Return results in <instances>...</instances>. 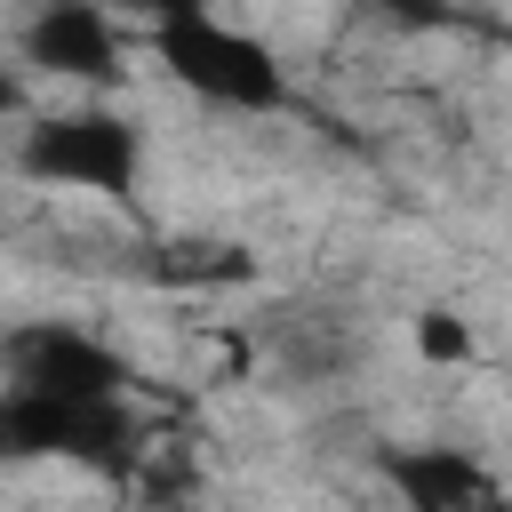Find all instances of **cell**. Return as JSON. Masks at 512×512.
<instances>
[{"label":"cell","instance_id":"8","mask_svg":"<svg viewBox=\"0 0 512 512\" xmlns=\"http://www.w3.org/2000/svg\"><path fill=\"white\" fill-rule=\"evenodd\" d=\"M112 8H120V16H136V24L152 32V24H168V16H192V8H208V0H112Z\"/></svg>","mask_w":512,"mask_h":512},{"label":"cell","instance_id":"4","mask_svg":"<svg viewBox=\"0 0 512 512\" xmlns=\"http://www.w3.org/2000/svg\"><path fill=\"white\" fill-rule=\"evenodd\" d=\"M0 376L40 392H136V368L120 344H104L80 320H24L0 336Z\"/></svg>","mask_w":512,"mask_h":512},{"label":"cell","instance_id":"6","mask_svg":"<svg viewBox=\"0 0 512 512\" xmlns=\"http://www.w3.org/2000/svg\"><path fill=\"white\" fill-rule=\"evenodd\" d=\"M384 488L408 496L416 512H448V504H488L496 472L472 448H392L384 456Z\"/></svg>","mask_w":512,"mask_h":512},{"label":"cell","instance_id":"7","mask_svg":"<svg viewBox=\"0 0 512 512\" xmlns=\"http://www.w3.org/2000/svg\"><path fill=\"white\" fill-rule=\"evenodd\" d=\"M408 336H416V360H424V368H472V360H480L472 320L448 312V304H424V312L408 320Z\"/></svg>","mask_w":512,"mask_h":512},{"label":"cell","instance_id":"3","mask_svg":"<svg viewBox=\"0 0 512 512\" xmlns=\"http://www.w3.org/2000/svg\"><path fill=\"white\" fill-rule=\"evenodd\" d=\"M16 168L48 192H96V200H128L144 176V128L128 112H40L16 136Z\"/></svg>","mask_w":512,"mask_h":512},{"label":"cell","instance_id":"5","mask_svg":"<svg viewBox=\"0 0 512 512\" xmlns=\"http://www.w3.org/2000/svg\"><path fill=\"white\" fill-rule=\"evenodd\" d=\"M16 56L48 80H120V8L112 0H40L16 32Z\"/></svg>","mask_w":512,"mask_h":512},{"label":"cell","instance_id":"2","mask_svg":"<svg viewBox=\"0 0 512 512\" xmlns=\"http://www.w3.org/2000/svg\"><path fill=\"white\" fill-rule=\"evenodd\" d=\"M144 40H152L160 72H168L184 96H200V104H216V112H256V120L288 112V64H280L248 24H224L216 8H192V16L152 24Z\"/></svg>","mask_w":512,"mask_h":512},{"label":"cell","instance_id":"10","mask_svg":"<svg viewBox=\"0 0 512 512\" xmlns=\"http://www.w3.org/2000/svg\"><path fill=\"white\" fill-rule=\"evenodd\" d=\"M392 8H408V16H424V0H392Z\"/></svg>","mask_w":512,"mask_h":512},{"label":"cell","instance_id":"9","mask_svg":"<svg viewBox=\"0 0 512 512\" xmlns=\"http://www.w3.org/2000/svg\"><path fill=\"white\" fill-rule=\"evenodd\" d=\"M16 112H24V72L0 64V120H16Z\"/></svg>","mask_w":512,"mask_h":512},{"label":"cell","instance_id":"1","mask_svg":"<svg viewBox=\"0 0 512 512\" xmlns=\"http://www.w3.org/2000/svg\"><path fill=\"white\" fill-rule=\"evenodd\" d=\"M144 408L136 392H40L0 376V464H88V472H128L144 448Z\"/></svg>","mask_w":512,"mask_h":512}]
</instances>
